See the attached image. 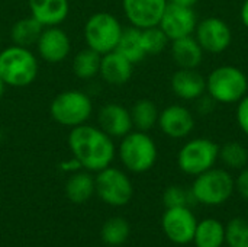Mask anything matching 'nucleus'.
Returning <instances> with one entry per match:
<instances>
[{
  "label": "nucleus",
  "mask_w": 248,
  "mask_h": 247,
  "mask_svg": "<svg viewBox=\"0 0 248 247\" xmlns=\"http://www.w3.org/2000/svg\"><path fill=\"white\" fill-rule=\"evenodd\" d=\"M134 73V64L116 49L103 54L100 60V77L110 86H124Z\"/></svg>",
  "instance_id": "f3484780"
},
{
  "label": "nucleus",
  "mask_w": 248,
  "mask_h": 247,
  "mask_svg": "<svg viewBox=\"0 0 248 247\" xmlns=\"http://www.w3.org/2000/svg\"><path fill=\"white\" fill-rule=\"evenodd\" d=\"M235 189L244 199L248 201V167L241 169L238 178L235 179Z\"/></svg>",
  "instance_id": "473e14b6"
},
{
  "label": "nucleus",
  "mask_w": 248,
  "mask_h": 247,
  "mask_svg": "<svg viewBox=\"0 0 248 247\" xmlns=\"http://www.w3.org/2000/svg\"><path fill=\"white\" fill-rule=\"evenodd\" d=\"M167 4V0H122L126 19L138 29L157 26Z\"/></svg>",
  "instance_id": "ddd939ff"
},
{
  "label": "nucleus",
  "mask_w": 248,
  "mask_h": 247,
  "mask_svg": "<svg viewBox=\"0 0 248 247\" xmlns=\"http://www.w3.org/2000/svg\"><path fill=\"white\" fill-rule=\"evenodd\" d=\"M68 147L81 167L90 172L106 169L115 157L112 137L99 127L87 124L71 128L68 134Z\"/></svg>",
  "instance_id": "f257e3e1"
},
{
  "label": "nucleus",
  "mask_w": 248,
  "mask_h": 247,
  "mask_svg": "<svg viewBox=\"0 0 248 247\" xmlns=\"http://www.w3.org/2000/svg\"><path fill=\"white\" fill-rule=\"evenodd\" d=\"M38 76V60L29 48L10 45L0 52V79L6 86L26 87Z\"/></svg>",
  "instance_id": "f03ea898"
},
{
  "label": "nucleus",
  "mask_w": 248,
  "mask_h": 247,
  "mask_svg": "<svg viewBox=\"0 0 248 247\" xmlns=\"http://www.w3.org/2000/svg\"><path fill=\"white\" fill-rule=\"evenodd\" d=\"M102 55L92 48H84L78 51L73 60V71L81 80L93 79L99 74Z\"/></svg>",
  "instance_id": "a878e982"
},
{
  "label": "nucleus",
  "mask_w": 248,
  "mask_h": 247,
  "mask_svg": "<svg viewBox=\"0 0 248 247\" xmlns=\"http://www.w3.org/2000/svg\"><path fill=\"white\" fill-rule=\"evenodd\" d=\"M196 25L198 19L193 7H183L171 3L167 4L158 23L170 41L190 36L195 32Z\"/></svg>",
  "instance_id": "f8f14e48"
},
{
  "label": "nucleus",
  "mask_w": 248,
  "mask_h": 247,
  "mask_svg": "<svg viewBox=\"0 0 248 247\" xmlns=\"http://www.w3.org/2000/svg\"><path fill=\"white\" fill-rule=\"evenodd\" d=\"M219 159V146L209 138H193L187 141L177 154L180 170L189 176H198L212 169Z\"/></svg>",
  "instance_id": "6e6552de"
},
{
  "label": "nucleus",
  "mask_w": 248,
  "mask_h": 247,
  "mask_svg": "<svg viewBox=\"0 0 248 247\" xmlns=\"http://www.w3.org/2000/svg\"><path fill=\"white\" fill-rule=\"evenodd\" d=\"M94 188L99 198L112 207L126 205L134 195V186L129 178L122 170L110 166L97 172Z\"/></svg>",
  "instance_id": "1a4fd4ad"
},
{
  "label": "nucleus",
  "mask_w": 248,
  "mask_h": 247,
  "mask_svg": "<svg viewBox=\"0 0 248 247\" xmlns=\"http://www.w3.org/2000/svg\"><path fill=\"white\" fill-rule=\"evenodd\" d=\"M206 92L218 103H238L248 93L246 73L235 66H221L206 77Z\"/></svg>",
  "instance_id": "7ed1b4c3"
},
{
  "label": "nucleus",
  "mask_w": 248,
  "mask_h": 247,
  "mask_svg": "<svg viewBox=\"0 0 248 247\" xmlns=\"http://www.w3.org/2000/svg\"><path fill=\"white\" fill-rule=\"evenodd\" d=\"M96 192L94 179L87 172H76L65 183V195L74 204H83Z\"/></svg>",
  "instance_id": "5701e85b"
},
{
  "label": "nucleus",
  "mask_w": 248,
  "mask_h": 247,
  "mask_svg": "<svg viewBox=\"0 0 248 247\" xmlns=\"http://www.w3.org/2000/svg\"><path fill=\"white\" fill-rule=\"evenodd\" d=\"M158 127L170 138H185L192 134L195 128V118L192 112L180 105H170L158 115Z\"/></svg>",
  "instance_id": "2eb2a0df"
},
{
  "label": "nucleus",
  "mask_w": 248,
  "mask_h": 247,
  "mask_svg": "<svg viewBox=\"0 0 248 247\" xmlns=\"http://www.w3.org/2000/svg\"><path fill=\"white\" fill-rule=\"evenodd\" d=\"M141 42L147 55H157L166 49L170 39L163 32V29L157 25V26L141 29Z\"/></svg>",
  "instance_id": "c85d7f7f"
},
{
  "label": "nucleus",
  "mask_w": 248,
  "mask_h": 247,
  "mask_svg": "<svg viewBox=\"0 0 248 247\" xmlns=\"http://www.w3.org/2000/svg\"><path fill=\"white\" fill-rule=\"evenodd\" d=\"M99 128L103 130L110 137H125L134 128L131 112L121 103H106L100 108L99 115Z\"/></svg>",
  "instance_id": "dca6fc26"
},
{
  "label": "nucleus",
  "mask_w": 248,
  "mask_h": 247,
  "mask_svg": "<svg viewBox=\"0 0 248 247\" xmlns=\"http://www.w3.org/2000/svg\"><path fill=\"white\" fill-rule=\"evenodd\" d=\"M237 122L241 131L248 137V93L238 102L237 106Z\"/></svg>",
  "instance_id": "2f4dec72"
},
{
  "label": "nucleus",
  "mask_w": 248,
  "mask_h": 247,
  "mask_svg": "<svg viewBox=\"0 0 248 247\" xmlns=\"http://www.w3.org/2000/svg\"><path fill=\"white\" fill-rule=\"evenodd\" d=\"M0 41H1V32H0Z\"/></svg>",
  "instance_id": "e433bc0d"
},
{
  "label": "nucleus",
  "mask_w": 248,
  "mask_h": 247,
  "mask_svg": "<svg viewBox=\"0 0 248 247\" xmlns=\"http://www.w3.org/2000/svg\"><path fill=\"white\" fill-rule=\"evenodd\" d=\"M167 1L171 3V4L183 6V7H195L199 0H167Z\"/></svg>",
  "instance_id": "72a5a7b5"
},
{
  "label": "nucleus",
  "mask_w": 248,
  "mask_h": 247,
  "mask_svg": "<svg viewBox=\"0 0 248 247\" xmlns=\"http://www.w3.org/2000/svg\"><path fill=\"white\" fill-rule=\"evenodd\" d=\"M116 51L122 54L126 60H129L134 66L141 63L147 57L141 42V29L134 26L129 29H124L116 45Z\"/></svg>",
  "instance_id": "b1692460"
},
{
  "label": "nucleus",
  "mask_w": 248,
  "mask_h": 247,
  "mask_svg": "<svg viewBox=\"0 0 248 247\" xmlns=\"http://www.w3.org/2000/svg\"><path fill=\"white\" fill-rule=\"evenodd\" d=\"M93 112L90 98L81 90H64L58 93L49 106V114L62 127H78L89 121Z\"/></svg>",
  "instance_id": "423d86ee"
},
{
  "label": "nucleus",
  "mask_w": 248,
  "mask_h": 247,
  "mask_svg": "<svg viewBox=\"0 0 248 247\" xmlns=\"http://www.w3.org/2000/svg\"><path fill=\"white\" fill-rule=\"evenodd\" d=\"M235 189V181L224 169H209L198 176L192 185V197L196 202L217 207L227 202Z\"/></svg>",
  "instance_id": "20e7f679"
},
{
  "label": "nucleus",
  "mask_w": 248,
  "mask_h": 247,
  "mask_svg": "<svg viewBox=\"0 0 248 247\" xmlns=\"http://www.w3.org/2000/svg\"><path fill=\"white\" fill-rule=\"evenodd\" d=\"M190 199H193L192 192L186 191L182 186H169L163 194V204L166 208L189 207Z\"/></svg>",
  "instance_id": "7c9ffc66"
},
{
  "label": "nucleus",
  "mask_w": 248,
  "mask_h": 247,
  "mask_svg": "<svg viewBox=\"0 0 248 247\" xmlns=\"http://www.w3.org/2000/svg\"><path fill=\"white\" fill-rule=\"evenodd\" d=\"M129 233H131V227H129L128 221L124 220V218L115 217V218L108 220L103 224L100 236H102V240L106 245H109V246H121L128 240Z\"/></svg>",
  "instance_id": "bb28decb"
},
{
  "label": "nucleus",
  "mask_w": 248,
  "mask_h": 247,
  "mask_svg": "<svg viewBox=\"0 0 248 247\" xmlns=\"http://www.w3.org/2000/svg\"><path fill=\"white\" fill-rule=\"evenodd\" d=\"M193 243L196 247H222L225 243V226L215 218L198 223Z\"/></svg>",
  "instance_id": "412c9836"
},
{
  "label": "nucleus",
  "mask_w": 248,
  "mask_h": 247,
  "mask_svg": "<svg viewBox=\"0 0 248 247\" xmlns=\"http://www.w3.org/2000/svg\"><path fill=\"white\" fill-rule=\"evenodd\" d=\"M131 112L132 124L138 131L148 132L151 128H154L158 122V109L157 105L150 99H140L134 103Z\"/></svg>",
  "instance_id": "393cba45"
},
{
  "label": "nucleus",
  "mask_w": 248,
  "mask_h": 247,
  "mask_svg": "<svg viewBox=\"0 0 248 247\" xmlns=\"http://www.w3.org/2000/svg\"><path fill=\"white\" fill-rule=\"evenodd\" d=\"M44 28L45 26L32 16L16 20L10 29V38L13 41V45L25 48L36 45Z\"/></svg>",
  "instance_id": "4be33fe9"
},
{
  "label": "nucleus",
  "mask_w": 248,
  "mask_h": 247,
  "mask_svg": "<svg viewBox=\"0 0 248 247\" xmlns=\"http://www.w3.org/2000/svg\"><path fill=\"white\" fill-rule=\"evenodd\" d=\"M31 16L44 26H58L70 12L68 0H28Z\"/></svg>",
  "instance_id": "6ab92c4d"
},
{
  "label": "nucleus",
  "mask_w": 248,
  "mask_h": 247,
  "mask_svg": "<svg viewBox=\"0 0 248 247\" xmlns=\"http://www.w3.org/2000/svg\"><path fill=\"white\" fill-rule=\"evenodd\" d=\"M196 226V217L189 207L166 208V213L163 214V231L167 236V239L176 245L185 246L192 243Z\"/></svg>",
  "instance_id": "9d476101"
},
{
  "label": "nucleus",
  "mask_w": 248,
  "mask_h": 247,
  "mask_svg": "<svg viewBox=\"0 0 248 247\" xmlns=\"http://www.w3.org/2000/svg\"><path fill=\"white\" fill-rule=\"evenodd\" d=\"M240 16H241L243 25L248 29V0H244V3H243V6H241V13H240Z\"/></svg>",
  "instance_id": "f704fd0d"
},
{
  "label": "nucleus",
  "mask_w": 248,
  "mask_h": 247,
  "mask_svg": "<svg viewBox=\"0 0 248 247\" xmlns=\"http://www.w3.org/2000/svg\"><path fill=\"white\" fill-rule=\"evenodd\" d=\"M219 159L227 167L241 170L247 167L248 150L237 141H230L219 147Z\"/></svg>",
  "instance_id": "cd10ccee"
},
{
  "label": "nucleus",
  "mask_w": 248,
  "mask_h": 247,
  "mask_svg": "<svg viewBox=\"0 0 248 247\" xmlns=\"http://www.w3.org/2000/svg\"><path fill=\"white\" fill-rule=\"evenodd\" d=\"M225 243L228 247H248V220L237 217L225 226Z\"/></svg>",
  "instance_id": "c756f323"
},
{
  "label": "nucleus",
  "mask_w": 248,
  "mask_h": 247,
  "mask_svg": "<svg viewBox=\"0 0 248 247\" xmlns=\"http://www.w3.org/2000/svg\"><path fill=\"white\" fill-rule=\"evenodd\" d=\"M36 48L44 61L57 64L68 57L71 42L65 31H62L60 26H45L36 42Z\"/></svg>",
  "instance_id": "4468645a"
},
{
  "label": "nucleus",
  "mask_w": 248,
  "mask_h": 247,
  "mask_svg": "<svg viewBox=\"0 0 248 247\" xmlns=\"http://www.w3.org/2000/svg\"><path fill=\"white\" fill-rule=\"evenodd\" d=\"M171 90L183 100H196L206 92V79L196 68H179L171 77Z\"/></svg>",
  "instance_id": "a211bd4d"
},
{
  "label": "nucleus",
  "mask_w": 248,
  "mask_h": 247,
  "mask_svg": "<svg viewBox=\"0 0 248 247\" xmlns=\"http://www.w3.org/2000/svg\"><path fill=\"white\" fill-rule=\"evenodd\" d=\"M122 31L121 22L112 13L97 12L84 25V39L89 48L103 55L116 49Z\"/></svg>",
  "instance_id": "0eeeda50"
},
{
  "label": "nucleus",
  "mask_w": 248,
  "mask_h": 247,
  "mask_svg": "<svg viewBox=\"0 0 248 247\" xmlns=\"http://www.w3.org/2000/svg\"><path fill=\"white\" fill-rule=\"evenodd\" d=\"M203 52L192 35L171 41V55L179 68H198L203 60Z\"/></svg>",
  "instance_id": "aec40b11"
},
{
  "label": "nucleus",
  "mask_w": 248,
  "mask_h": 247,
  "mask_svg": "<svg viewBox=\"0 0 248 247\" xmlns=\"http://www.w3.org/2000/svg\"><path fill=\"white\" fill-rule=\"evenodd\" d=\"M195 33V38L202 47V49L211 54H221L227 51L232 41V32L230 25L224 19L214 16L198 22Z\"/></svg>",
  "instance_id": "9b49d317"
},
{
  "label": "nucleus",
  "mask_w": 248,
  "mask_h": 247,
  "mask_svg": "<svg viewBox=\"0 0 248 247\" xmlns=\"http://www.w3.org/2000/svg\"><path fill=\"white\" fill-rule=\"evenodd\" d=\"M119 157L124 166L134 173L148 172L157 162L158 150L154 140L144 131H131L119 144Z\"/></svg>",
  "instance_id": "39448f33"
},
{
  "label": "nucleus",
  "mask_w": 248,
  "mask_h": 247,
  "mask_svg": "<svg viewBox=\"0 0 248 247\" xmlns=\"http://www.w3.org/2000/svg\"><path fill=\"white\" fill-rule=\"evenodd\" d=\"M4 83H3V80L0 79V98H1V95H3V92H4Z\"/></svg>",
  "instance_id": "c9c22d12"
}]
</instances>
